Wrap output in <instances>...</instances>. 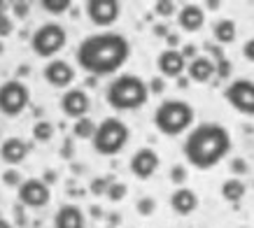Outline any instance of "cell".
Instances as JSON below:
<instances>
[{
    "instance_id": "9c48e42d",
    "label": "cell",
    "mask_w": 254,
    "mask_h": 228,
    "mask_svg": "<svg viewBox=\"0 0 254 228\" xmlns=\"http://www.w3.org/2000/svg\"><path fill=\"white\" fill-rule=\"evenodd\" d=\"M84 9L89 21L98 28H110L122 16V2H117V0H89Z\"/></svg>"
},
{
    "instance_id": "f1b7e54d",
    "label": "cell",
    "mask_w": 254,
    "mask_h": 228,
    "mask_svg": "<svg viewBox=\"0 0 254 228\" xmlns=\"http://www.w3.org/2000/svg\"><path fill=\"white\" fill-rule=\"evenodd\" d=\"M215 75L219 79H229L231 77V61L229 58H222V61L215 63Z\"/></svg>"
},
{
    "instance_id": "277c9868",
    "label": "cell",
    "mask_w": 254,
    "mask_h": 228,
    "mask_svg": "<svg viewBox=\"0 0 254 228\" xmlns=\"http://www.w3.org/2000/svg\"><path fill=\"white\" fill-rule=\"evenodd\" d=\"M193 119H196V112H193V107L187 100H177V98L163 100L161 105L154 110V126L166 137H177L187 133L191 128Z\"/></svg>"
},
{
    "instance_id": "83f0119b",
    "label": "cell",
    "mask_w": 254,
    "mask_h": 228,
    "mask_svg": "<svg viewBox=\"0 0 254 228\" xmlns=\"http://www.w3.org/2000/svg\"><path fill=\"white\" fill-rule=\"evenodd\" d=\"M154 12L159 16H173V14H177V5L175 2H170V0H159V2H154Z\"/></svg>"
},
{
    "instance_id": "836d02e7",
    "label": "cell",
    "mask_w": 254,
    "mask_h": 228,
    "mask_svg": "<svg viewBox=\"0 0 254 228\" xmlns=\"http://www.w3.org/2000/svg\"><path fill=\"white\" fill-rule=\"evenodd\" d=\"M231 172H233V177H236V175H245V172H247V163H245V159L236 156V159L231 161Z\"/></svg>"
},
{
    "instance_id": "6da1fadb",
    "label": "cell",
    "mask_w": 254,
    "mask_h": 228,
    "mask_svg": "<svg viewBox=\"0 0 254 228\" xmlns=\"http://www.w3.org/2000/svg\"><path fill=\"white\" fill-rule=\"evenodd\" d=\"M131 56V45L122 33H96L79 42L77 47V65L91 77L115 75L126 65Z\"/></svg>"
},
{
    "instance_id": "ffe728a7",
    "label": "cell",
    "mask_w": 254,
    "mask_h": 228,
    "mask_svg": "<svg viewBox=\"0 0 254 228\" xmlns=\"http://www.w3.org/2000/svg\"><path fill=\"white\" fill-rule=\"evenodd\" d=\"M212 35H215L217 45H231L236 35H238V26H236L233 19H219L212 26Z\"/></svg>"
},
{
    "instance_id": "7a4b0ae2",
    "label": "cell",
    "mask_w": 254,
    "mask_h": 228,
    "mask_svg": "<svg viewBox=\"0 0 254 228\" xmlns=\"http://www.w3.org/2000/svg\"><path fill=\"white\" fill-rule=\"evenodd\" d=\"M231 133L222 123L203 121L189 130L182 142V154L196 170H210L231 154Z\"/></svg>"
},
{
    "instance_id": "8992f818",
    "label": "cell",
    "mask_w": 254,
    "mask_h": 228,
    "mask_svg": "<svg viewBox=\"0 0 254 228\" xmlns=\"http://www.w3.org/2000/svg\"><path fill=\"white\" fill-rule=\"evenodd\" d=\"M68 45V33L61 23H42L31 35V49L40 58H54L63 47Z\"/></svg>"
},
{
    "instance_id": "3957f363",
    "label": "cell",
    "mask_w": 254,
    "mask_h": 228,
    "mask_svg": "<svg viewBox=\"0 0 254 228\" xmlns=\"http://www.w3.org/2000/svg\"><path fill=\"white\" fill-rule=\"evenodd\" d=\"M105 100L117 112H133L147 105L149 100V89L147 82L138 75H119L108 84L105 89Z\"/></svg>"
},
{
    "instance_id": "2e32d148",
    "label": "cell",
    "mask_w": 254,
    "mask_h": 228,
    "mask_svg": "<svg viewBox=\"0 0 254 228\" xmlns=\"http://www.w3.org/2000/svg\"><path fill=\"white\" fill-rule=\"evenodd\" d=\"M31 152V145L23 140V137H7L0 142V159L5 161L7 166H19L26 161Z\"/></svg>"
},
{
    "instance_id": "d590c367",
    "label": "cell",
    "mask_w": 254,
    "mask_h": 228,
    "mask_svg": "<svg viewBox=\"0 0 254 228\" xmlns=\"http://www.w3.org/2000/svg\"><path fill=\"white\" fill-rule=\"evenodd\" d=\"M147 89H149V93H163V89H166V82H163L161 77H154L152 82L147 84Z\"/></svg>"
},
{
    "instance_id": "9a60e30c",
    "label": "cell",
    "mask_w": 254,
    "mask_h": 228,
    "mask_svg": "<svg viewBox=\"0 0 254 228\" xmlns=\"http://www.w3.org/2000/svg\"><path fill=\"white\" fill-rule=\"evenodd\" d=\"M177 26L187 33H196L205 26V12L196 2H187L177 9Z\"/></svg>"
},
{
    "instance_id": "4316f807",
    "label": "cell",
    "mask_w": 254,
    "mask_h": 228,
    "mask_svg": "<svg viewBox=\"0 0 254 228\" xmlns=\"http://www.w3.org/2000/svg\"><path fill=\"white\" fill-rule=\"evenodd\" d=\"M115 182L112 177H96V179H91V184H89V191H91L93 196H105V191H108V186Z\"/></svg>"
},
{
    "instance_id": "30bf717a",
    "label": "cell",
    "mask_w": 254,
    "mask_h": 228,
    "mask_svg": "<svg viewBox=\"0 0 254 228\" xmlns=\"http://www.w3.org/2000/svg\"><path fill=\"white\" fill-rule=\"evenodd\" d=\"M49 200H52V191H49V184H47L45 179L31 177V179H23L21 182V186H19V203H21L23 207L40 210V207H45Z\"/></svg>"
},
{
    "instance_id": "ac0fdd59",
    "label": "cell",
    "mask_w": 254,
    "mask_h": 228,
    "mask_svg": "<svg viewBox=\"0 0 254 228\" xmlns=\"http://www.w3.org/2000/svg\"><path fill=\"white\" fill-rule=\"evenodd\" d=\"M54 228H86V217L82 207L77 205H61L54 214Z\"/></svg>"
},
{
    "instance_id": "e575fe53",
    "label": "cell",
    "mask_w": 254,
    "mask_h": 228,
    "mask_svg": "<svg viewBox=\"0 0 254 228\" xmlns=\"http://www.w3.org/2000/svg\"><path fill=\"white\" fill-rule=\"evenodd\" d=\"M180 54H182V58H185V61L189 63V61H193V58L198 56V49H196V45H185Z\"/></svg>"
},
{
    "instance_id": "7bdbcfd3",
    "label": "cell",
    "mask_w": 254,
    "mask_h": 228,
    "mask_svg": "<svg viewBox=\"0 0 254 228\" xmlns=\"http://www.w3.org/2000/svg\"><path fill=\"white\" fill-rule=\"evenodd\" d=\"M110 224H119V214H110Z\"/></svg>"
},
{
    "instance_id": "ba28073f",
    "label": "cell",
    "mask_w": 254,
    "mask_h": 228,
    "mask_svg": "<svg viewBox=\"0 0 254 228\" xmlns=\"http://www.w3.org/2000/svg\"><path fill=\"white\" fill-rule=\"evenodd\" d=\"M226 103L243 116H254V82L252 79H233L224 89Z\"/></svg>"
},
{
    "instance_id": "484cf974",
    "label": "cell",
    "mask_w": 254,
    "mask_h": 228,
    "mask_svg": "<svg viewBox=\"0 0 254 228\" xmlns=\"http://www.w3.org/2000/svg\"><path fill=\"white\" fill-rule=\"evenodd\" d=\"M135 210H138L140 217H152L156 210V200L152 196H142L138 203H135Z\"/></svg>"
},
{
    "instance_id": "f546056e",
    "label": "cell",
    "mask_w": 254,
    "mask_h": 228,
    "mask_svg": "<svg viewBox=\"0 0 254 228\" xmlns=\"http://www.w3.org/2000/svg\"><path fill=\"white\" fill-rule=\"evenodd\" d=\"M2 184L19 189V186H21V175H19L16 170H5V172H2Z\"/></svg>"
},
{
    "instance_id": "ab89813d",
    "label": "cell",
    "mask_w": 254,
    "mask_h": 228,
    "mask_svg": "<svg viewBox=\"0 0 254 228\" xmlns=\"http://www.w3.org/2000/svg\"><path fill=\"white\" fill-rule=\"evenodd\" d=\"M177 84H180V89H187V84H189V79H187V77L182 75L180 79H177Z\"/></svg>"
},
{
    "instance_id": "e0dca14e",
    "label": "cell",
    "mask_w": 254,
    "mask_h": 228,
    "mask_svg": "<svg viewBox=\"0 0 254 228\" xmlns=\"http://www.w3.org/2000/svg\"><path fill=\"white\" fill-rule=\"evenodd\" d=\"M187 79L196 84H208L215 77V63L208 56H196L193 61L187 63Z\"/></svg>"
},
{
    "instance_id": "8d00e7d4",
    "label": "cell",
    "mask_w": 254,
    "mask_h": 228,
    "mask_svg": "<svg viewBox=\"0 0 254 228\" xmlns=\"http://www.w3.org/2000/svg\"><path fill=\"white\" fill-rule=\"evenodd\" d=\"M243 56H245L250 63H254V38L247 40L245 45H243Z\"/></svg>"
},
{
    "instance_id": "603a6c76",
    "label": "cell",
    "mask_w": 254,
    "mask_h": 228,
    "mask_svg": "<svg viewBox=\"0 0 254 228\" xmlns=\"http://www.w3.org/2000/svg\"><path fill=\"white\" fill-rule=\"evenodd\" d=\"M93 133H96V121L89 119V116H82V119L72 123V135L77 140H91Z\"/></svg>"
},
{
    "instance_id": "4dcf8cb0",
    "label": "cell",
    "mask_w": 254,
    "mask_h": 228,
    "mask_svg": "<svg viewBox=\"0 0 254 228\" xmlns=\"http://www.w3.org/2000/svg\"><path fill=\"white\" fill-rule=\"evenodd\" d=\"M170 182L173 184H185L187 182V168L185 166H173L170 168Z\"/></svg>"
},
{
    "instance_id": "7c38bea8",
    "label": "cell",
    "mask_w": 254,
    "mask_h": 228,
    "mask_svg": "<svg viewBox=\"0 0 254 228\" xmlns=\"http://www.w3.org/2000/svg\"><path fill=\"white\" fill-rule=\"evenodd\" d=\"M159 163H161L159 154H156L152 147H142V149H138V152L131 156L128 168H131L133 177H138V179H149V177H154V172L159 170Z\"/></svg>"
},
{
    "instance_id": "74e56055",
    "label": "cell",
    "mask_w": 254,
    "mask_h": 228,
    "mask_svg": "<svg viewBox=\"0 0 254 228\" xmlns=\"http://www.w3.org/2000/svg\"><path fill=\"white\" fill-rule=\"evenodd\" d=\"M154 33L159 38H168V28L166 26H154Z\"/></svg>"
},
{
    "instance_id": "4fadbf2b",
    "label": "cell",
    "mask_w": 254,
    "mask_h": 228,
    "mask_svg": "<svg viewBox=\"0 0 254 228\" xmlns=\"http://www.w3.org/2000/svg\"><path fill=\"white\" fill-rule=\"evenodd\" d=\"M42 77H45V82L49 86L65 89V86H70L75 82V68L68 61H63V58H52L45 65V70H42Z\"/></svg>"
},
{
    "instance_id": "d6986e66",
    "label": "cell",
    "mask_w": 254,
    "mask_h": 228,
    "mask_svg": "<svg viewBox=\"0 0 254 228\" xmlns=\"http://www.w3.org/2000/svg\"><path fill=\"white\" fill-rule=\"evenodd\" d=\"M170 207H173V212L182 214H191L198 210V196H196V191L187 189V186H180V189L173 191V196H170Z\"/></svg>"
},
{
    "instance_id": "52a82bcc",
    "label": "cell",
    "mask_w": 254,
    "mask_h": 228,
    "mask_svg": "<svg viewBox=\"0 0 254 228\" xmlns=\"http://www.w3.org/2000/svg\"><path fill=\"white\" fill-rule=\"evenodd\" d=\"M31 105V89L21 79H7L0 84V114L19 116Z\"/></svg>"
},
{
    "instance_id": "5bb4252c",
    "label": "cell",
    "mask_w": 254,
    "mask_h": 228,
    "mask_svg": "<svg viewBox=\"0 0 254 228\" xmlns=\"http://www.w3.org/2000/svg\"><path fill=\"white\" fill-rule=\"evenodd\" d=\"M156 68L166 79H180L187 70V61L177 49H163L156 58Z\"/></svg>"
},
{
    "instance_id": "d6a6232c",
    "label": "cell",
    "mask_w": 254,
    "mask_h": 228,
    "mask_svg": "<svg viewBox=\"0 0 254 228\" xmlns=\"http://www.w3.org/2000/svg\"><path fill=\"white\" fill-rule=\"evenodd\" d=\"M9 7H12V12H14L16 19H26L28 12H31V2H12Z\"/></svg>"
},
{
    "instance_id": "cb8c5ba5",
    "label": "cell",
    "mask_w": 254,
    "mask_h": 228,
    "mask_svg": "<svg viewBox=\"0 0 254 228\" xmlns=\"http://www.w3.org/2000/svg\"><path fill=\"white\" fill-rule=\"evenodd\" d=\"M40 7L45 9V12H49V14H65L70 7H72V2L70 0H42L40 2Z\"/></svg>"
},
{
    "instance_id": "ee69618b",
    "label": "cell",
    "mask_w": 254,
    "mask_h": 228,
    "mask_svg": "<svg viewBox=\"0 0 254 228\" xmlns=\"http://www.w3.org/2000/svg\"><path fill=\"white\" fill-rule=\"evenodd\" d=\"M217 7H219V2H217V0H215V2H212V0L208 2V9H217Z\"/></svg>"
},
{
    "instance_id": "f6af8a7d",
    "label": "cell",
    "mask_w": 254,
    "mask_h": 228,
    "mask_svg": "<svg viewBox=\"0 0 254 228\" xmlns=\"http://www.w3.org/2000/svg\"><path fill=\"white\" fill-rule=\"evenodd\" d=\"M2 49H5V47H2V42H0V54H2Z\"/></svg>"
},
{
    "instance_id": "d4e9b609",
    "label": "cell",
    "mask_w": 254,
    "mask_h": 228,
    "mask_svg": "<svg viewBox=\"0 0 254 228\" xmlns=\"http://www.w3.org/2000/svg\"><path fill=\"white\" fill-rule=\"evenodd\" d=\"M126 193H128V186L124 182H112L108 186V191H105V198L108 200H112V203H122L124 198H126Z\"/></svg>"
},
{
    "instance_id": "5b68a950",
    "label": "cell",
    "mask_w": 254,
    "mask_h": 228,
    "mask_svg": "<svg viewBox=\"0 0 254 228\" xmlns=\"http://www.w3.org/2000/svg\"><path fill=\"white\" fill-rule=\"evenodd\" d=\"M128 137L131 130L119 116H105L100 123H96V133L91 137L93 152L100 156H117L128 145Z\"/></svg>"
},
{
    "instance_id": "f35d334b",
    "label": "cell",
    "mask_w": 254,
    "mask_h": 228,
    "mask_svg": "<svg viewBox=\"0 0 254 228\" xmlns=\"http://www.w3.org/2000/svg\"><path fill=\"white\" fill-rule=\"evenodd\" d=\"M166 40H168V49H175V47L180 45V38H177V35H168Z\"/></svg>"
},
{
    "instance_id": "b9f144b4",
    "label": "cell",
    "mask_w": 254,
    "mask_h": 228,
    "mask_svg": "<svg viewBox=\"0 0 254 228\" xmlns=\"http://www.w3.org/2000/svg\"><path fill=\"white\" fill-rule=\"evenodd\" d=\"M7 7H9L7 2H2V0H0V14H7V12H5V9H7Z\"/></svg>"
},
{
    "instance_id": "1f68e13d",
    "label": "cell",
    "mask_w": 254,
    "mask_h": 228,
    "mask_svg": "<svg viewBox=\"0 0 254 228\" xmlns=\"http://www.w3.org/2000/svg\"><path fill=\"white\" fill-rule=\"evenodd\" d=\"M14 31V21L7 14H0V38H9Z\"/></svg>"
},
{
    "instance_id": "7402d4cb",
    "label": "cell",
    "mask_w": 254,
    "mask_h": 228,
    "mask_svg": "<svg viewBox=\"0 0 254 228\" xmlns=\"http://www.w3.org/2000/svg\"><path fill=\"white\" fill-rule=\"evenodd\" d=\"M56 128L52 121H47V119H42V121H35L33 123V140L35 142H52V137H54Z\"/></svg>"
},
{
    "instance_id": "8fae6325",
    "label": "cell",
    "mask_w": 254,
    "mask_h": 228,
    "mask_svg": "<svg viewBox=\"0 0 254 228\" xmlns=\"http://www.w3.org/2000/svg\"><path fill=\"white\" fill-rule=\"evenodd\" d=\"M91 110V98H89V93L84 89H68V91L63 93L61 98V112L68 116V119H82L86 116Z\"/></svg>"
},
{
    "instance_id": "44dd1931",
    "label": "cell",
    "mask_w": 254,
    "mask_h": 228,
    "mask_svg": "<svg viewBox=\"0 0 254 228\" xmlns=\"http://www.w3.org/2000/svg\"><path fill=\"white\" fill-rule=\"evenodd\" d=\"M222 198L226 200V203H240L243 198H245L247 193V186L243 179H238V177H233V179H224L222 182Z\"/></svg>"
},
{
    "instance_id": "60d3db41",
    "label": "cell",
    "mask_w": 254,
    "mask_h": 228,
    "mask_svg": "<svg viewBox=\"0 0 254 228\" xmlns=\"http://www.w3.org/2000/svg\"><path fill=\"white\" fill-rule=\"evenodd\" d=\"M0 228H14V226H12L7 219H2V217H0Z\"/></svg>"
}]
</instances>
